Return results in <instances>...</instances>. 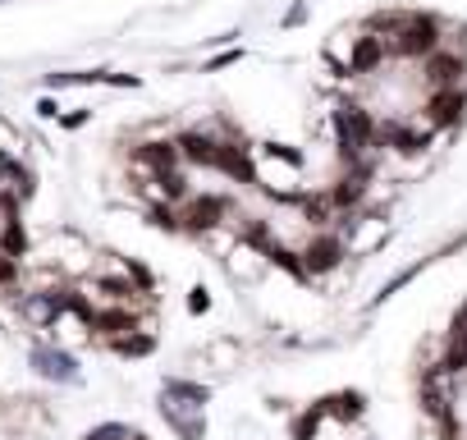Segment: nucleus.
<instances>
[{"label":"nucleus","instance_id":"17","mask_svg":"<svg viewBox=\"0 0 467 440\" xmlns=\"http://www.w3.org/2000/svg\"><path fill=\"white\" fill-rule=\"evenodd\" d=\"M303 19H307V5H294V10L285 15V28H298Z\"/></svg>","mask_w":467,"mask_h":440},{"label":"nucleus","instance_id":"18","mask_svg":"<svg viewBox=\"0 0 467 440\" xmlns=\"http://www.w3.org/2000/svg\"><path fill=\"white\" fill-rule=\"evenodd\" d=\"M5 280H15V257L0 253V285H5Z\"/></svg>","mask_w":467,"mask_h":440},{"label":"nucleus","instance_id":"10","mask_svg":"<svg viewBox=\"0 0 467 440\" xmlns=\"http://www.w3.org/2000/svg\"><path fill=\"white\" fill-rule=\"evenodd\" d=\"M367 197V170H348L335 188H330V202L335 206H358Z\"/></svg>","mask_w":467,"mask_h":440},{"label":"nucleus","instance_id":"1","mask_svg":"<svg viewBox=\"0 0 467 440\" xmlns=\"http://www.w3.org/2000/svg\"><path fill=\"white\" fill-rule=\"evenodd\" d=\"M202 403H206V390L192 381H165L161 390V413L183 440H202Z\"/></svg>","mask_w":467,"mask_h":440},{"label":"nucleus","instance_id":"12","mask_svg":"<svg viewBox=\"0 0 467 440\" xmlns=\"http://www.w3.org/2000/svg\"><path fill=\"white\" fill-rule=\"evenodd\" d=\"M60 299L56 294H33V299H24V317L33 321V326H47V321H56L60 317Z\"/></svg>","mask_w":467,"mask_h":440},{"label":"nucleus","instance_id":"13","mask_svg":"<svg viewBox=\"0 0 467 440\" xmlns=\"http://www.w3.org/2000/svg\"><path fill=\"white\" fill-rule=\"evenodd\" d=\"M142 161H147L156 174H174L179 147H174V142H147V147H142Z\"/></svg>","mask_w":467,"mask_h":440},{"label":"nucleus","instance_id":"20","mask_svg":"<svg viewBox=\"0 0 467 440\" xmlns=\"http://www.w3.org/2000/svg\"><path fill=\"white\" fill-rule=\"evenodd\" d=\"M206 303H211V299H206L202 289H192V299H188V308H192V312H206Z\"/></svg>","mask_w":467,"mask_h":440},{"label":"nucleus","instance_id":"6","mask_svg":"<svg viewBox=\"0 0 467 440\" xmlns=\"http://www.w3.org/2000/svg\"><path fill=\"white\" fill-rule=\"evenodd\" d=\"M389 239V225L380 215H362V220H353V235H348V253H371V248H380Z\"/></svg>","mask_w":467,"mask_h":440},{"label":"nucleus","instance_id":"23","mask_svg":"<svg viewBox=\"0 0 467 440\" xmlns=\"http://www.w3.org/2000/svg\"><path fill=\"white\" fill-rule=\"evenodd\" d=\"M449 435H453V431H449V426H444V431H440V435H426V440H449Z\"/></svg>","mask_w":467,"mask_h":440},{"label":"nucleus","instance_id":"11","mask_svg":"<svg viewBox=\"0 0 467 440\" xmlns=\"http://www.w3.org/2000/svg\"><path fill=\"white\" fill-rule=\"evenodd\" d=\"M321 408H326V417H335V422H358V417H362V394L344 390V394L321 399Z\"/></svg>","mask_w":467,"mask_h":440},{"label":"nucleus","instance_id":"19","mask_svg":"<svg viewBox=\"0 0 467 440\" xmlns=\"http://www.w3.org/2000/svg\"><path fill=\"white\" fill-rule=\"evenodd\" d=\"M60 124H65V129H78V124H88V110H74V115H65Z\"/></svg>","mask_w":467,"mask_h":440},{"label":"nucleus","instance_id":"2","mask_svg":"<svg viewBox=\"0 0 467 440\" xmlns=\"http://www.w3.org/2000/svg\"><path fill=\"white\" fill-rule=\"evenodd\" d=\"M462 74H467V65H462L458 51H435V56H426V83H431V92L462 88Z\"/></svg>","mask_w":467,"mask_h":440},{"label":"nucleus","instance_id":"5","mask_svg":"<svg viewBox=\"0 0 467 440\" xmlns=\"http://www.w3.org/2000/svg\"><path fill=\"white\" fill-rule=\"evenodd\" d=\"M33 367L47 376V381H78V362L65 353V349H33Z\"/></svg>","mask_w":467,"mask_h":440},{"label":"nucleus","instance_id":"22","mask_svg":"<svg viewBox=\"0 0 467 440\" xmlns=\"http://www.w3.org/2000/svg\"><path fill=\"white\" fill-rule=\"evenodd\" d=\"M453 330H462V335H467V308L458 312V321H453Z\"/></svg>","mask_w":467,"mask_h":440},{"label":"nucleus","instance_id":"16","mask_svg":"<svg viewBox=\"0 0 467 440\" xmlns=\"http://www.w3.org/2000/svg\"><path fill=\"white\" fill-rule=\"evenodd\" d=\"M239 56H244V51H224V56H215L206 69H229V65H239Z\"/></svg>","mask_w":467,"mask_h":440},{"label":"nucleus","instance_id":"8","mask_svg":"<svg viewBox=\"0 0 467 440\" xmlns=\"http://www.w3.org/2000/svg\"><path fill=\"white\" fill-rule=\"evenodd\" d=\"M220 215H224V202H215V197H197V202L183 206V225L202 235V230L220 225Z\"/></svg>","mask_w":467,"mask_h":440},{"label":"nucleus","instance_id":"4","mask_svg":"<svg viewBox=\"0 0 467 440\" xmlns=\"http://www.w3.org/2000/svg\"><path fill=\"white\" fill-rule=\"evenodd\" d=\"M344 262V244L335 239V235H321V239H312L307 248H303V276H326V271H335Z\"/></svg>","mask_w":467,"mask_h":440},{"label":"nucleus","instance_id":"9","mask_svg":"<svg viewBox=\"0 0 467 440\" xmlns=\"http://www.w3.org/2000/svg\"><path fill=\"white\" fill-rule=\"evenodd\" d=\"M220 142H224V138H211V133H183V142H179V152H183L188 161H202V165H215V161H220Z\"/></svg>","mask_w":467,"mask_h":440},{"label":"nucleus","instance_id":"14","mask_svg":"<svg viewBox=\"0 0 467 440\" xmlns=\"http://www.w3.org/2000/svg\"><path fill=\"white\" fill-rule=\"evenodd\" d=\"M115 349L129 358H142V353H151V335H124V340H115Z\"/></svg>","mask_w":467,"mask_h":440},{"label":"nucleus","instance_id":"7","mask_svg":"<svg viewBox=\"0 0 467 440\" xmlns=\"http://www.w3.org/2000/svg\"><path fill=\"white\" fill-rule=\"evenodd\" d=\"M385 51H389V47H385V42H380L376 33L358 37V42H353V60H348V74H371V69H376V65L385 60Z\"/></svg>","mask_w":467,"mask_h":440},{"label":"nucleus","instance_id":"15","mask_svg":"<svg viewBox=\"0 0 467 440\" xmlns=\"http://www.w3.org/2000/svg\"><path fill=\"white\" fill-rule=\"evenodd\" d=\"M10 253H24V230L15 225V220L5 225V257H10Z\"/></svg>","mask_w":467,"mask_h":440},{"label":"nucleus","instance_id":"21","mask_svg":"<svg viewBox=\"0 0 467 440\" xmlns=\"http://www.w3.org/2000/svg\"><path fill=\"white\" fill-rule=\"evenodd\" d=\"M37 115H47V120H56V115H60V106H56V101H51V97H47V101H42V106H37Z\"/></svg>","mask_w":467,"mask_h":440},{"label":"nucleus","instance_id":"3","mask_svg":"<svg viewBox=\"0 0 467 440\" xmlns=\"http://www.w3.org/2000/svg\"><path fill=\"white\" fill-rule=\"evenodd\" d=\"M462 110H467V97H462V88L431 92V101H426V124H431V129H453V124L462 120Z\"/></svg>","mask_w":467,"mask_h":440}]
</instances>
